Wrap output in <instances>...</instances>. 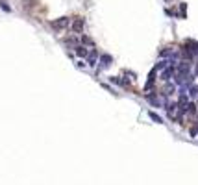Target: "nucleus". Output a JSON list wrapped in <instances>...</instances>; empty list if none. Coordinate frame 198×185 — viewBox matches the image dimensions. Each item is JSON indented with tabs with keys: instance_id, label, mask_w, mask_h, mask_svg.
I'll use <instances>...</instances> for the list:
<instances>
[{
	"instance_id": "obj_1",
	"label": "nucleus",
	"mask_w": 198,
	"mask_h": 185,
	"mask_svg": "<svg viewBox=\"0 0 198 185\" xmlns=\"http://www.w3.org/2000/svg\"><path fill=\"white\" fill-rule=\"evenodd\" d=\"M67 26H69V19L67 17H61L59 21L52 22V28H56V30H61V28H67Z\"/></svg>"
},
{
	"instance_id": "obj_2",
	"label": "nucleus",
	"mask_w": 198,
	"mask_h": 185,
	"mask_svg": "<svg viewBox=\"0 0 198 185\" xmlns=\"http://www.w3.org/2000/svg\"><path fill=\"white\" fill-rule=\"evenodd\" d=\"M72 30H74L76 33L82 32V30H83V19H76V21L72 22Z\"/></svg>"
},
{
	"instance_id": "obj_3",
	"label": "nucleus",
	"mask_w": 198,
	"mask_h": 185,
	"mask_svg": "<svg viewBox=\"0 0 198 185\" xmlns=\"http://www.w3.org/2000/svg\"><path fill=\"white\" fill-rule=\"evenodd\" d=\"M76 54H78L80 58H85L89 52H87V48H85V46H82V44H78V46H76Z\"/></svg>"
},
{
	"instance_id": "obj_4",
	"label": "nucleus",
	"mask_w": 198,
	"mask_h": 185,
	"mask_svg": "<svg viewBox=\"0 0 198 185\" xmlns=\"http://www.w3.org/2000/svg\"><path fill=\"white\" fill-rule=\"evenodd\" d=\"M96 58H98V54H96L94 50H93V52H91V54H87V63H89V65H94Z\"/></svg>"
},
{
	"instance_id": "obj_5",
	"label": "nucleus",
	"mask_w": 198,
	"mask_h": 185,
	"mask_svg": "<svg viewBox=\"0 0 198 185\" xmlns=\"http://www.w3.org/2000/svg\"><path fill=\"white\" fill-rule=\"evenodd\" d=\"M109 61H111L109 56H102V65H104V67H106V65H109Z\"/></svg>"
},
{
	"instance_id": "obj_6",
	"label": "nucleus",
	"mask_w": 198,
	"mask_h": 185,
	"mask_svg": "<svg viewBox=\"0 0 198 185\" xmlns=\"http://www.w3.org/2000/svg\"><path fill=\"white\" fill-rule=\"evenodd\" d=\"M0 4H2V9H6V11H9V6H8V2H6V0H2Z\"/></svg>"
},
{
	"instance_id": "obj_7",
	"label": "nucleus",
	"mask_w": 198,
	"mask_h": 185,
	"mask_svg": "<svg viewBox=\"0 0 198 185\" xmlns=\"http://www.w3.org/2000/svg\"><path fill=\"white\" fill-rule=\"evenodd\" d=\"M82 41H83V43H87V44H93V41H91L89 37H82Z\"/></svg>"
}]
</instances>
